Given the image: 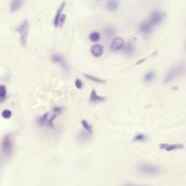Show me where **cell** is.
Wrapping results in <instances>:
<instances>
[{"label": "cell", "mask_w": 186, "mask_h": 186, "mask_svg": "<svg viewBox=\"0 0 186 186\" xmlns=\"http://www.w3.org/2000/svg\"><path fill=\"white\" fill-rule=\"evenodd\" d=\"M186 73V64L184 63H180L177 64L174 66H173L168 72L166 73L165 76V83H170L174 81L175 78L182 76Z\"/></svg>", "instance_id": "6da1fadb"}, {"label": "cell", "mask_w": 186, "mask_h": 186, "mask_svg": "<svg viewBox=\"0 0 186 186\" xmlns=\"http://www.w3.org/2000/svg\"><path fill=\"white\" fill-rule=\"evenodd\" d=\"M17 31L19 33L20 36V43L23 46H26V42H27V36L29 33V22L26 20H24L20 25L17 27Z\"/></svg>", "instance_id": "7a4b0ae2"}, {"label": "cell", "mask_w": 186, "mask_h": 186, "mask_svg": "<svg viewBox=\"0 0 186 186\" xmlns=\"http://www.w3.org/2000/svg\"><path fill=\"white\" fill-rule=\"evenodd\" d=\"M58 115L56 114H51L49 112H46L37 119V124L40 126H45L49 128H54V121Z\"/></svg>", "instance_id": "3957f363"}, {"label": "cell", "mask_w": 186, "mask_h": 186, "mask_svg": "<svg viewBox=\"0 0 186 186\" xmlns=\"http://www.w3.org/2000/svg\"><path fill=\"white\" fill-rule=\"evenodd\" d=\"M138 170L140 171V173L149 176L158 175L161 173V168L159 166L154 165H147V164L139 165Z\"/></svg>", "instance_id": "277c9868"}, {"label": "cell", "mask_w": 186, "mask_h": 186, "mask_svg": "<svg viewBox=\"0 0 186 186\" xmlns=\"http://www.w3.org/2000/svg\"><path fill=\"white\" fill-rule=\"evenodd\" d=\"M2 150L3 152L7 155H10L13 152V142H12V138L9 135H6L2 141Z\"/></svg>", "instance_id": "5b68a950"}, {"label": "cell", "mask_w": 186, "mask_h": 186, "mask_svg": "<svg viewBox=\"0 0 186 186\" xmlns=\"http://www.w3.org/2000/svg\"><path fill=\"white\" fill-rule=\"evenodd\" d=\"M165 18V14L160 12V11H153L150 15V18L149 21L152 23V25L155 26H159L163 23Z\"/></svg>", "instance_id": "8992f818"}, {"label": "cell", "mask_w": 186, "mask_h": 186, "mask_svg": "<svg viewBox=\"0 0 186 186\" xmlns=\"http://www.w3.org/2000/svg\"><path fill=\"white\" fill-rule=\"evenodd\" d=\"M51 61L53 63H55V64H58L65 72L69 71V66H68L67 63L65 62L64 58L61 55H59V54L53 55L51 56Z\"/></svg>", "instance_id": "52a82bcc"}, {"label": "cell", "mask_w": 186, "mask_h": 186, "mask_svg": "<svg viewBox=\"0 0 186 186\" xmlns=\"http://www.w3.org/2000/svg\"><path fill=\"white\" fill-rule=\"evenodd\" d=\"M124 44H125V42H124V40L122 37H119V36H118V37H115V38L113 39V41L111 42L110 49H111L112 51L114 52L120 51V50L123 49Z\"/></svg>", "instance_id": "ba28073f"}, {"label": "cell", "mask_w": 186, "mask_h": 186, "mask_svg": "<svg viewBox=\"0 0 186 186\" xmlns=\"http://www.w3.org/2000/svg\"><path fill=\"white\" fill-rule=\"evenodd\" d=\"M154 29V26L152 25V23L149 20L144 21L140 24L139 26V31L141 32L143 35H149L153 32Z\"/></svg>", "instance_id": "9c48e42d"}, {"label": "cell", "mask_w": 186, "mask_h": 186, "mask_svg": "<svg viewBox=\"0 0 186 186\" xmlns=\"http://www.w3.org/2000/svg\"><path fill=\"white\" fill-rule=\"evenodd\" d=\"M65 5H66V2L64 1L61 3V5L59 6V7L57 8V10L55 12V17H54V20H53V24H54V26L55 28L58 27V23H59V19L61 17V16L64 13V9L65 7Z\"/></svg>", "instance_id": "30bf717a"}, {"label": "cell", "mask_w": 186, "mask_h": 186, "mask_svg": "<svg viewBox=\"0 0 186 186\" xmlns=\"http://www.w3.org/2000/svg\"><path fill=\"white\" fill-rule=\"evenodd\" d=\"M160 149L164 150L166 152H172V151H176V150H181L184 148V145L183 144H174V145H170V144H161L160 145Z\"/></svg>", "instance_id": "8fae6325"}, {"label": "cell", "mask_w": 186, "mask_h": 186, "mask_svg": "<svg viewBox=\"0 0 186 186\" xmlns=\"http://www.w3.org/2000/svg\"><path fill=\"white\" fill-rule=\"evenodd\" d=\"M103 51H104V48H103V45H101V44H95L91 47V54L93 55V56H94V57L102 56Z\"/></svg>", "instance_id": "7c38bea8"}, {"label": "cell", "mask_w": 186, "mask_h": 186, "mask_svg": "<svg viewBox=\"0 0 186 186\" xmlns=\"http://www.w3.org/2000/svg\"><path fill=\"white\" fill-rule=\"evenodd\" d=\"M90 102L93 103H103V102H105L106 101V98L104 96H102V95H99L98 93H96L95 90H92L91 91V93H90V98H89Z\"/></svg>", "instance_id": "4fadbf2b"}, {"label": "cell", "mask_w": 186, "mask_h": 186, "mask_svg": "<svg viewBox=\"0 0 186 186\" xmlns=\"http://www.w3.org/2000/svg\"><path fill=\"white\" fill-rule=\"evenodd\" d=\"M123 52L125 55L131 56L135 53V46L134 43L132 42H128L127 44H124V47H123Z\"/></svg>", "instance_id": "5bb4252c"}, {"label": "cell", "mask_w": 186, "mask_h": 186, "mask_svg": "<svg viewBox=\"0 0 186 186\" xmlns=\"http://www.w3.org/2000/svg\"><path fill=\"white\" fill-rule=\"evenodd\" d=\"M25 0H12L10 4V12L15 13L17 10H19L22 6L24 5Z\"/></svg>", "instance_id": "9a60e30c"}, {"label": "cell", "mask_w": 186, "mask_h": 186, "mask_svg": "<svg viewBox=\"0 0 186 186\" xmlns=\"http://www.w3.org/2000/svg\"><path fill=\"white\" fill-rule=\"evenodd\" d=\"M119 7V2L118 0H109L106 3V9L108 11H115Z\"/></svg>", "instance_id": "2e32d148"}, {"label": "cell", "mask_w": 186, "mask_h": 186, "mask_svg": "<svg viewBox=\"0 0 186 186\" xmlns=\"http://www.w3.org/2000/svg\"><path fill=\"white\" fill-rule=\"evenodd\" d=\"M83 77L87 78L88 80L90 81H93L94 83H105L106 81L103 79V78H100V77H97V76H94V75H92V74H83Z\"/></svg>", "instance_id": "e0dca14e"}, {"label": "cell", "mask_w": 186, "mask_h": 186, "mask_svg": "<svg viewBox=\"0 0 186 186\" xmlns=\"http://www.w3.org/2000/svg\"><path fill=\"white\" fill-rule=\"evenodd\" d=\"M115 33H116V30H115L114 26H105L103 28V34H104V36L107 38L113 37Z\"/></svg>", "instance_id": "ac0fdd59"}, {"label": "cell", "mask_w": 186, "mask_h": 186, "mask_svg": "<svg viewBox=\"0 0 186 186\" xmlns=\"http://www.w3.org/2000/svg\"><path fill=\"white\" fill-rule=\"evenodd\" d=\"M88 38H89V40L91 42L96 43V42H98L101 39V35H100L99 32L97 31L91 32V33L89 34V36H88Z\"/></svg>", "instance_id": "d6986e66"}, {"label": "cell", "mask_w": 186, "mask_h": 186, "mask_svg": "<svg viewBox=\"0 0 186 186\" xmlns=\"http://www.w3.org/2000/svg\"><path fill=\"white\" fill-rule=\"evenodd\" d=\"M155 77V71H149L145 74V77H144V80H145V83H150L154 81Z\"/></svg>", "instance_id": "ffe728a7"}, {"label": "cell", "mask_w": 186, "mask_h": 186, "mask_svg": "<svg viewBox=\"0 0 186 186\" xmlns=\"http://www.w3.org/2000/svg\"><path fill=\"white\" fill-rule=\"evenodd\" d=\"M81 124H82V126H83V128L84 129L85 132H87L90 135H93V127H92V125L89 124L86 120H84V119L82 120Z\"/></svg>", "instance_id": "44dd1931"}, {"label": "cell", "mask_w": 186, "mask_h": 186, "mask_svg": "<svg viewBox=\"0 0 186 186\" xmlns=\"http://www.w3.org/2000/svg\"><path fill=\"white\" fill-rule=\"evenodd\" d=\"M90 136H91V135H89L87 132H85V131H82V132H80V134H79L78 140H79L81 143H86V142L90 139Z\"/></svg>", "instance_id": "7402d4cb"}, {"label": "cell", "mask_w": 186, "mask_h": 186, "mask_svg": "<svg viewBox=\"0 0 186 186\" xmlns=\"http://www.w3.org/2000/svg\"><path fill=\"white\" fill-rule=\"evenodd\" d=\"M146 139H147V136L145 134H137L134 137L133 141L134 142H145Z\"/></svg>", "instance_id": "603a6c76"}, {"label": "cell", "mask_w": 186, "mask_h": 186, "mask_svg": "<svg viewBox=\"0 0 186 186\" xmlns=\"http://www.w3.org/2000/svg\"><path fill=\"white\" fill-rule=\"evenodd\" d=\"M7 96V88L5 85H0V99L4 100Z\"/></svg>", "instance_id": "cb8c5ba5"}, {"label": "cell", "mask_w": 186, "mask_h": 186, "mask_svg": "<svg viewBox=\"0 0 186 186\" xmlns=\"http://www.w3.org/2000/svg\"><path fill=\"white\" fill-rule=\"evenodd\" d=\"M1 115L5 119H9V118H11V116H12V112H11L10 110H8V109H6V110H4L1 113Z\"/></svg>", "instance_id": "d4e9b609"}, {"label": "cell", "mask_w": 186, "mask_h": 186, "mask_svg": "<svg viewBox=\"0 0 186 186\" xmlns=\"http://www.w3.org/2000/svg\"><path fill=\"white\" fill-rule=\"evenodd\" d=\"M52 112H53L54 114H56L57 115H59V114H61L63 113V108L62 107H60V106H55V107L53 108Z\"/></svg>", "instance_id": "484cf974"}, {"label": "cell", "mask_w": 186, "mask_h": 186, "mask_svg": "<svg viewBox=\"0 0 186 186\" xmlns=\"http://www.w3.org/2000/svg\"><path fill=\"white\" fill-rule=\"evenodd\" d=\"M74 85H75V87L77 89H82V87H83V82L80 79L76 78L75 81H74Z\"/></svg>", "instance_id": "4316f807"}, {"label": "cell", "mask_w": 186, "mask_h": 186, "mask_svg": "<svg viewBox=\"0 0 186 186\" xmlns=\"http://www.w3.org/2000/svg\"><path fill=\"white\" fill-rule=\"evenodd\" d=\"M65 18H66V16H65L64 14L61 16V17H60V19H59V23H58V27H62L63 26H64Z\"/></svg>", "instance_id": "83f0119b"}, {"label": "cell", "mask_w": 186, "mask_h": 186, "mask_svg": "<svg viewBox=\"0 0 186 186\" xmlns=\"http://www.w3.org/2000/svg\"><path fill=\"white\" fill-rule=\"evenodd\" d=\"M124 186H145V185H139V184H127Z\"/></svg>", "instance_id": "f1b7e54d"}, {"label": "cell", "mask_w": 186, "mask_h": 186, "mask_svg": "<svg viewBox=\"0 0 186 186\" xmlns=\"http://www.w3.org/2000/svg\"><path fill=\"white\" fill-rule=\"evenodd\" d=\"M96 1H102V0H96Z\"/></svg>", "instance_id": "f546056e"}, {"label": "cell", "mask_w": 186, "mask_h": 186, "mask_svg": "<svg viewBox=\"0 0 186 186\" xmlns=\"http://www.w3.org/2000/svg\"><path fill=\"white\" fill-rule=\"evenodd\" d=\"M185 48H186V43H185Z\"/></svg>", "instance_id": "4dcf8cb0"}]
</instances>
